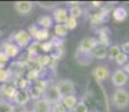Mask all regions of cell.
<instances>
[{
	"label": "cell",
	"mask_w": 129,
	"mask_h": 112,
	"mask_svg": "<svg viewBox=\"0 0 129 112\" xmlns=\"http://www.w3.org/2000/svg\"><path fill=\"white\" fill-rule=\"evenodd\" d=\"M112 105L122 110L129 105V92L125 89H117L112 94Z\"/></svg>",
	"instance_id": "obj_1"
},
{
	"label": "cell",
	"mask_w": 129,
	"mask_h": 112,
	"mask_svg": "<svg viewBox=\"0 0 129 112\" xmlns=\"http://www.w3.org/2000/svg\"><path fill=\"white\" fill-rule=\"evenodd\" d=\"M10 41L12 43L16 44L19 48H23V47H27L28 45H30L31 37L29 36V34L27 33V30L19 29V30H16L15 33L11 34Z\"/></svg>",
	"instance_id": "obj_2"
},
{
	"label": "cell",
	"mask_w": 129,
	"mask_h": 112,
	"mask_svg": "<svg viewBox=\"0 0 129 112\" xmlns=\"http://www.w3.org/2000/svg\"><path fill=\"white\" fill-rule=\"evenodd\" d=\"M42 99H44L45 101H47L51 105L54 103H57V102H61L62 95H61V93H59L56 84H49V86L43 93V98Z\"/></svg>",
	"instance_id": "obj_3"
},
{
	"label": "cell",
	"mask_w": 129,
	"mask_h": 112,
	"mask_svg": "<svg viewBox=\"0 0 129 112\" xmlns=\"http://www.w3.org/2000/svg\"><path fill=\"white\" fill-rule=\"evenodd\" d=\"M96 45H98L96 38H94V37H85L80 42L78 48H76V52L82 54H92L93 49L96 47Z\"/></svg>",
	"instance_id": "obj_4"
},
{
	"label": "cell",
	"mask_w": 129,
	"mask_h": 112,
	"mask_svg": "<svg viewBox=\"0 0 129 112\" xmlns=\"http://www.w3.org/2000/svg\"><path fill=\"white\" fill-rule=\"evenodd\" d=\"M56 86H57L62 98L75 93V84H74V82L70 79L59 80L57 83H56Z\"/></svg>",
	"instance_id": "obj_5"
},
{
	"label": "cell",
	"mask_w": 129,
	"mask_h": 112,
	"mask_svg": "<svg viewBox=\"0 0 129 112\" xmlns=\"http://www.w3.org/2000/svg\"><path fill=\"white\" fill-rule=\"evenodd\" d=\"M128 79H129V76L127 74H126L121 68H119V69H116V71L113 72L112 76H111V82H112V84L116 86V88L122 89V86L126 85V83L128 82Z\"/></svg>",
	"instance_id": "obj_6"
},
{
	"label": "cell",
	"mask_w": 129,
	"mask_h": 112,
	"mask_svg": "<svg viewBox=\"0 0 129 112\" xmlns=\"http://www.w3.org/2000/svg\"><path fill=\"white\" fill-rule=\"evenodd\" d=\"M1 51L10 58V57H16L18 55L19 52H20V48L15 43H12L10 39H7L1 45Z\"/></svg>",
	"instance_id": "obj_7"
},
{
	"label": "cell",
	"mask_w": 129,
	"mask_h": 112,
	"mask_svg": "<svg viewBox=\"0 0 129 112\" xmlns=\"http://www.w3.org/2000/svg\"><path fill=\"white\" fill-rule=\"evenodd\" d=\"M17 91H18V90L15 88L12 84L4 83L2 85H0V95L9 101H14Z\"/></svg>",
	"instance_id": "obj_8"
},
{
	"label": "cell",
	"mask_w": 129,
	"mask_h": 112,
	"mask_svg": "<svg viewBox=\"0 0 129 112\" xmlns=\"http://www.w3.org/2000/svg\"><path fill=\"white\" fill-rule=\"evenodd\" d=\"M92 75L96 81H106L107 79L110 76V69L106 65H99L94 67L92 71Z\"/></svg>",
	"instance_id": "obj_9"
},
{
	"label": "cell",
	"mask_w": 129,
	"mask_h": 112,
	"mask_svg": "<svg viewBox=\"0 0 129 112\" xmlns=\"http://www.w3.org/2000/svg\"><path fill=\"white\" fill-rule=\"evenodd\" d=\"M98 34H99V38L96 39L98 45H101V46L106 47V48L110 47V29L108 27H102L98 31Z\"/></svg>",
	"instance_id": "obj_10"
},
{
	"label": "cell",
	"mask_w": 129,
	"mask_h": 112,
	"mask_svg": "<svg viewBox=\"0 0 129 112\" xmlns=\"http://www.w3.org/2000/svg\"><path fill=\"white\" fill-rule=\"evenodd\" d=\"M14 9L19 15H28L33 10V2L30 1H16L14 4Z\"/></svg>",
	"instance_id": "obj_11"
},
{
	"label": "cell",
	"mask_w": 129,
	"mask_h": 112,
	"mask_svg": "<svg viewBox=\"0 0 129 112\" xmlns=\"http://www.w3.org/2000/svg\"><path fill=\"white\" fill-rule=\"evenodd\" d=\"M108 16H109V10L108 9H102L101 11L94 12V14L91 16V24L94 25V26H98V25H101L103 22H106L108 20Z\"/></svg>",
	"instance_id": "obj_12"
},
{
	"label": "cell",
	"mask_w": 129,
	"mask_h": 112,
	"mask_svg": "<svg viewBox=\"0 0 129 112\" xmlns=\"http://www.w3.org/2000/svg\"><path fill=\"white\" fill-rule=\"evenodd\" d=\"M52 105L44 99H38L33 103V112H51Z\"/></svg>",
	"instance_id": "obj_13"
},
{
	"label": "cell",
	"mask_w": 129,
	"mask_h": 112,
	"mask_svg": "<svg viewBox=\"0 0 129 112\" xmlns=\"http://www.w3.org/2000/svg\"><path fill=\"white\" fill-rule=\"evenodd\" d=\"M69 14H68V9L65 8H55L53 11V20L56 24H64L65 20L68 19Z\"/></svg>",
	"instance_id": "obj_14"
},
{
	"label": "cell",
	"mask_w": 129,
	"mask_h": 112,
	"mask_svg": "<svg viewBox=\"0 0 129 112\" xmlns=\"http://www.w3.org/2000/svg\"><path fill=\"white\" fill-rule=\"evenodd\" d=\"M29 100H30V96L28 94V91H17L14 102L16 103V105L26 106V104L29 102Z\"/></svg>",
	"instance_id": "obj_15"
},
{
	"label": "cell",
	"mask_w": 129,
	"mask_h": 112,
	"mask_svg": "<svg viewBox=\"0 0 129 112\" xmlns=\"http://www.w3.org/2000/svg\"><path fill=\"white\" fill-rule=\"evenodd\" d=\"M25 67H26L25 63H21V62H15V63H11V65L8 68V71L10 72L11 76L19 78V76L23 75Z\"/></svg>",
	"instance_id": "obj_16"
},
{
	"label": "cell",
	"mask_w": 129,
	"mask_h": 112,
	"mask_svg": "<svg viewBox=\"0 0 129 112\" xmlns=\"http://www.w3.org/2000/svg\"><path fill=\"white\" fill-rule=\"evenodd\" d=\"M62 104L66 108V110H73L74 106L78 103V98H76L75 94H71V95H66L62 98Z\"/></svg>",
	"instance_id": "obj_17"
},
{
	"label": "cell",
	"mask_w": 129,
	"mask_h": 112,
	"mask_svg": "<svg viewBox=\"0 0 129 112\" xmlns=\"http://www.w3.org/2000/svg\"><path fill=\"white\" fill-rule=\"evenodd\" d=\"M37 25L43 29H49L53 26V18L49 15H43L37 18Z\"/></svg>",
	"instance_id": "obj_18"
},
{
	"label": "cell",
	"mask_w": 129,
	"mask_h": 112,
	"mask_svg": "<svg viewBox=\"0 0 129 112\" xmlns=\"http://www.w3.org/2000/svg\"><path fill=\"white\" fill-rule=\"evenodd\" d=\"M14 86L18 90V91H27V90L29 89V86H30V83L27 81L26 78L19 76V78H15Z\"/></svg>",
	"instance_id": "obj_19"
},
{
	"label": "cell",
	"mask_w": 129,
	"mask_h": 112,
	"mask_svg": "<svg viewBox=\"0 0 129 112\" xmlns=\"http://www.w3.org/2000/svg\"><path fill=\"white\" fill-rule=\"evenodd\" d=\"M128 11L125 7H117L112 10V17L116 21H123L127 18Z\"/></svg>",
	"instance_id": "obj_20"
},
{
	"label": "cell",
	"mask_w": 129,
	"mask_h": 112,
	"mask_svg": "<svg viewBox=\"0 0 129 112\" xmlns=\"http://www.w3.org/2000/svg\"><path fill=\"white\" fill-rule=\"evenodd\" d=\"M92 54H82L75 52V59L78 61V63L80 65H89L92 61Z\"/></svg>",
	"instance_id": "obj_21"
},
{
	"label": "cell",
	"mask_w": 129,
	"mask_h": 112,
	"mask_svg": "<svg viewBox=\"0 0 129 112\" xmlns=\"http://www.w3.org/2000/svg\"><path fill=\"white\" fill-rule=\"evenodd\" d=\"M108 55V48L101 46V45H96V47L92 52V57L96 59H103Z\"/></svg>",
	"instance_id": "obj_22"
},
{
	"label": "cell",
	"mask_w": 129,
	"mask_h": 112,
	"mask_svg": "<svg viewBox=\"0 0 129 112\" xmlns=\"http://www.w3.org/2000/svg\"><path fill=\"white\" fill-rule=\"evenodd\" d=\"M49 38V30L48 29H43V28H39L38 31L36 33L34 39H36L35 42H38V43H43V42L47 41Z\"/></svg>",
	"instance_id": "obj_23"
},
{
	"label": "cell",
	"mask_w": 129,
	"mask_h": 112,
	"mask_svg": "<svg viewBox=\"0 0 129 112\" xmlns=\"http://www.w3.org/2000/svg\"><path fill=\"white\" fill-rule=\"evenodd\" d=\"M120 53H121V48L119 45H110V47L108 48V55H107V57L109 59H111V61H115L116 57Z\"/></svg>",
	"instance_id": "obj_24"
},
{
	"label": "cell",
	"mask_w": 129,
	"mask_h": 112,
	"mask_svg": "<svg viewBox=\"0 0 129 112\" xmlns=\"http://www.w3.org/2000/svg\"><path fill=\"white\" fill-rule=\"evenodd\" d=\"M51 61H52L51 56H47V55H38L36 58L37 65H38L39 68H45V67L49 66Z\"/></svg>",
	"instance_id": "obj_25"
},
{
	"label": "cell",
	"mask_w": 129,
	"mask_h": 112,
	"mask_svg": "<svg viewBox=\"0 0 129 112\" xmlns=\"http://www.w3.org/2000/svg\"><path fill=\"white\" fill-rule=\"evenodd\" d=\"M26 76H27L26 78L27 81H28L29 83L36 82L39 80V78H41V71H39V69H35V68H29Z\"/></svg>",
	"instance_id": "obj_26"
},
{
	"label": "cell",
	"mask_w": 129,
	"mask_h": 112,
	"mask_svg": "<svg viewBox=\"0 0 129 112\" xmlns=\"http://www.w3.org/2000/svg\"><path fill=\"white\" fill-rule=\"evenodd\" d=\"M54 31H55V36L63 38V37H65L68 35L69 30L64 24H56L55 27H54Z\"/></svg>",
	"instance_id": "obj_27"
},
{
	"label": "cell",
	"mask_w": 129,
	"mask_h": 112,
	"mask_svg": "<svg viewBox=\"0 0 129 112\" xmlns=\"http://www.w3.org/2000/svg\"><path fill=\"white\" fill-rule=\"evenodd\" d=\"M41 49V43L34 42L28 46V55L29 57L34 58V56H38V52Z\"/></svg>",
	"instance_id": "obj_28"
},
{
	"label": "cell",
	"mask_w": 129,
	"mask_h": 112,
	"mask_svg": "<svg viewBox=\"0 0 129 112\" xmlns=\"http://www.w3.org/2000/svg\"><path fill=\"white\" fill-rule=\"evenodd\" d=\"M34 86H35V88H36L37 90H38L39 93L43 94L44 92L46 91V89L49 86V82L47 81V80L39 79L38 81H36V82H35V85H34Z\"/></svg>",
	"instance_id": "obj_29"
},
{
	"label": "cell",
	"mask_w": 129,
	"mask_h": 112,
	"mask_svg": "<svg viewBox=\"0 0 129 112\" xmlns=\"http://www.w3.org/2000/svg\"><path fill=\"white\" fill-rule=\"evenodd\" d=\"M69 15H70V17H73V18L78 19L79 17H81L83 15V9L81 8L80 6L71 7L70 10H69Z\"/></svg>",
	"instance_id": "obj_30"
},
{
	"label": "cell",
	"mask_w": 129,
	"mask_h": 112,
	"mask_svg": "<svg viewBox=\"0 0 129 112\" xmlns=\"http://www.w3.org/2000/svg\"><path fill=\"white\" fill-rule=\"evenodd\" d=\"M64 25H65V27L68 28V30H73V29H75L76 26H78V20H76L75 18H73V17L69 16L68 19L64 22Z\"/></svg>",
	"instance_id": "obj_31"
},
{
	"label": "cell",
	"mask_w": 129,
	"mask_h": 112,
	"mask_svg": "<svg viewBox=\"0 0 129 112\" xmlns=\"http://www.w3.org/2000/svg\"><path fill=\"white\" fill-rule=\"evenodd\" d=\"M11 74L8 71V68H0V82L1 83H7L10 80Z\"/></svg>",
	"instance_id": "obj_32"
},
{
	"label": "cell",
	"mask_w": 129,
	"mask_h": 112,
	"mask_svg": "<svg viewBox=\"0 0 129 112\" xmlns=\"http://www.w3.org/2000/svg\"><path fill=\"white\" fill-rule=\"evenodd\" d=\"M12 104L6 100H0V112H12Z\"/></svg>",
	"instance_id": "obj_33"
},
{
	"label": "cell",
	"mask_w": 129,
	"mask_h": 112,
	"mask_svg": "<svg viewBox=\"0 0 129 112\" xmlns=\"http://www.w3.org/2000/svg\"><path fill=\"white\" fill-rule=\"evenodd\" d=\"M128 55L127 54H125V53H122V52H121L120 54H119V55L116 57V63H117V65H119V66H123L125 65L126 63H128Z\"/></svg>",
	"instance_id": "obj_34"
},
{
	"label": "cell",
	"mask_w": 129,
	"mask_h": 112,
	"mask_svg": "<svg viewBox=\"0 0 129 112\" xmlns=\"http://www.w3.org/2000/svg\"><path fill=\"white\" fill-rule=\"evenodd\" d=\"M73 111L74 112H90V111H89L88 105L85 104V102H84V101H78L76 105L74 106Z\"/></svg>",
	"instance_id": "obj_35"
},
{
	"label": "cell",
	"mask_w": 129,
	"mask_h": 112,
	"mask_svg": "<svg viewBox=\"0 0 129 112\" xmlns=\"http://www.w3.org/2000/svg\"><path fill=\"white\" fill-rule=\"evenodd\" d=\"M27 91H28V94H29V96H30L31 99H33V100H38V99H41V95L42 94L39 93L38 92V90H37L35 86H29V89L27 90Z\"/></svg>",
	"instance_id": "obj_36"
},
{
	"label": "cell",
	"mask_w": 129,
	"mask_h": 112,
	"mask_svg": "<svg viewBox=\"0 0 129 112\" xmlns=\"http://www.w3.org/2000/svg\"><path fill=\"white\" fill-rule=\"evenodd\" d=\"M51 43L53 44L54 48H63L64 39L61 38V37H57V36H53V37H52Z\"/></svg>",
	"instance_id": "obj_37"
},
{
	"label": "cell",
	"mask_w": 129,
	"mask_h": 112,
	"mask_svg": "<svg viewBox=\"0 0 129 112\" xmlns=\"http://www.w3.org/2000/svg\"><path fill=\"white\" fill-rule=\"evenodd\" d=\"M41 49L45 53H48V52H52L54 49V46L53 44L51 43V41H46V42H43L41 43Z\"/></svg>",
	"instance_id": "obj_38"
},
{
	"label": "cell",
	"mask_w": 129,
	"mask_h": 112,
	"mask_svg": "<svg viewBox=\"0 0 129 112\" xmlns=\"http://www.w3.org/2000/svg\"><path fill=\"white\" fill-rule=\"evenodd\" d=\"M66 108L62 104V102H57V103L52 104L51 112H66Z\"/></svg>",
	"instance_id": "obj_39"
},
{
	"label": "cell",
	"mask_w": 129,
	"mask_h": 112,
	"mask_svg": "<svg viewBox=\"0 0 129 112\" xmlns=\"http://www.w3.org/2000/svg\"><path fill=\"white\" fill-rule=\"evenodd\" d=\"M9 61V57L0 49V68H5V65Z\"/></svg>",
	"instance_id": "obj_40"
},
{
	"label": "cell",
	"mask_w": 129,
	"mask_h": 112,
	"mask_svg": "<svg viewBox=\"0 0 129 112\" xmlns=\"http://www.w3.org/2000/svg\"><path fill=\"white\" fill-rule=\"evenodd\" d=\"M38 29H39V27L37 26V25H30V26L28 27V29H27V33L29 34V36L31 37V39L35 37V35H36L37 31H38Z\"/></svg>",
	"instance_id": "obj_41"
},
{
	"label": "cell",
	"mask_w": 129,
	"mask_h": 112,
	"mask_svg": "<svg viewBox=\"0 0 129 112\" xmlns=\"http://www.w3.org/2000/svg\"><path fill=\"white\" fill-rule=\"evenodd\" d=\"M57 6V4L56 2H39V7H42V8L44 9H51V8H55V7Z\"/></svg>",
	"instance_id": "obj_42"
},
{
	"label": "cell",
	"mask_w": 129,
	"mask_h": 112,
	"mask_svg": "<svg viewBox=\"0 0 129 112\" xmlns=\"http://www.w3.org/2000/svg\"><path fill=\"white\" fill-rule=\"evenodd\" d=\"M121 48V52L125 54H127V55H129V42H126V43H123L122 45L120 46Z\"/></svg>",
	"instance_id": "obj_43"
},
{
	"label": "cell",
	"mask_w": 129,
	"mask_h": 112,
	"mask_svg": "<svg viewBox=\"0 0 129 112\" xmlns=\"http://www.w3.org/2000/svg\"><path fill=\"white\" fill-rule=\"evenodd\" d=\"M27 109L25 106H20V105H14L12 106V112H26Z\"/></svg>",
	"instance_id": "obj_44"
},
{
	"label": "cell",
	"mask_w": 129,
	"mask_h": 112,
	"mask_svg": "<svg viewBox=\"0 0 129 112\" xmlns=\"http://www.w3.org/2000/svg\"><path fill=\"white\" fill-rule=\"evenodd\" d=\"M121 69H122V71L125 72V73H126V74H127V75L129 76V62H128V63H126L125 65L122 66V68H121Z\"/></svg>",
	"instance_id": "obj_45"
},
{
	"label": "cell",
	"mask_w": 129,
	"mask_h": 112,
	"mask_svg": "<svg viewBox=\"0 0 129 112\" xmlns=\"http://www.w3.org/2000/svg\"><path fill=\"white\" fill-rule=\"evenodd\" d=\"M69 5H71L72 7H76V6H80L81 5V2H75V1H70V2H68Z\"/></svg>",
	"instance_id": "obj_46"
},
{
	"label": "cell",
	"mask_w": 129,
	"mask_h": 112,
	"mask_svg": "<svg viewBox=\"0 0 129 112\" xmlns=\"http://www.w3.org/2000/svg\"><path fill=\"white\" fill-rule=\"evenodd\" d=\"M101 5H102V2H100V1H92V6L93 7H100Z\"/></svg>",
	"instance_id": "obj_47"
},
{
	"label": "cell",
	"mask_w": 129,
	"mask_h": 112,
	"mask_svg": "<svg viewBox=\"0 0 129 112\" xmlns=\"http://www.w3.org/2000/svg\"><path fill=\"white\" fill-rule=\"evenodd\" d=\"M1 35H2V30L0 29V37H1Z\"/></svg>",
	"instance_id": "obj_48"
},
{
	"label": "cell",
	"mask_w": 129,
	"mask_h": 112,
	"mask_svg": "<svg viewBox=\"0 0 129 112\" xmlns=\"http://www.w3.org/2000/svg\"><path fill=\"white\" fill-rule=\"evenodd\" d=\"M66 112H74V111H73V110H68Z\"/></svg>",
	"instance_id": "obj_49"
},
{
	"label": "cell",
	"mask_w": 129,
	"mask_h": 112,
	"mask_svg": "<svg viewBox=\"0 0 129 112\" xmlns=\"http://www.w3.org/2000/svg\"><path fill=\"white\" fill-rule=\"evenodd\" d=\"M26 112H33V111H31V110H27Z\"/></svg>",
	"instance_id": "obj_50"
},
{
	"label": "cell",
	"mask_w": 129,
	"mask_h": 112,
	"mask_svg": "<svg viewBox=\"0 0 129 112\" xmlns=\"http://www.w3.org/2000/svg\"><path fill=\"white\" fill-rule=\"evenodd\" d=\"M128 58H129V55H128Z\"/></svg>",
	"instance_id": "obj_51"
}]
</instances>
